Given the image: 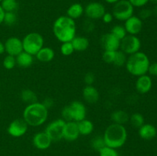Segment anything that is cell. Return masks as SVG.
I'll return each instance as SVG.
<instances>
[{
  "mask_svg": "<svg viewBox=\"0 0 157 156\" xmlns=\"http://www.w3.org/2000/svg\"><path fill=\"white\" fill-rule=\"evenodd\" d=\"M71 114L72 121L78 122L86 119L87 110L83 102L80 101H73L68 105Z\"/></svg>",
  "mask_w": 157,
  "mask_h": 156,
  "instance_id": "7c38bea8",
  "label": "cell"
},
{
  "mask_svg": "<svg viewBox=\"0 0 157 156\" xmlns=\"http://www.w3.org/2000/svg\"><path fill=\"white\" fill-rule=\"evenodd\" d=\"M139 136L144 140H152L157 135L156 128L152 124H145L139 128Z\"/></svg>",
  "mask_w": 157,
  "mask_h": 156,
  "instance_id": "d6986e66",
  "label": "cell"
},
{
  "mask_svg": "<svg viewBox=\"0 0 157 156\" xmlns=\"http://www.w3.org/2000/svg\"><path fill=\"white\" fill-rule=\"evenodd\" d=\"M60 50H61V53L64 56H70L75 52V49H74L73 45H72L71 41L61 43Z\"/></svg>",
  "mask_w": 157,
  "mask_h": 156,
  "instance_id": "836d02e7",
  "label": "cell"
},
{
  "mask_svg": "<svg viewBox=\"0 0 157 156\" xmlns=\"http://www.w3.org/2000/svg\"><path fill=\"white\" fill-rule=\"evenodd\" d=\"M53 33L61 43L71 41L76 36V23L67 15H61L53 23Z\"/></svg>",
  "mask_w": 157,
  "mask_h": 156,
  "instance_id": "6da1fadb",
  "label": "cell"
},
{
  "mask_svg": "<svg viewBox=\"0 0 157 156\" xmlns=\"http://www.w3.org/2000/svg\"><path fill=\"white\" fill-rule=\"evenodd\" d=\"M65 122L64 119H58L52 121L46 126L44 132L52 142H58L63 139V129Z\"/></svg>",
  "mask_w": 157,
  "mask_h": 156,
  "instance_id": "ba28073f",
  "label": "cell"
},
{
  "mask_svg": "<svg viewBox=\"0 0 157 156\" xmlns=\"http://www.w3.org/2000/svg\"><path fill=\"white\" fill-rule=\"evenodd\" d=\"M5 53V45L4 43L0 41V55Z\"/></svg>",
  "mask_w": 157,
  "mask_h": 156,
  "instance_id": "f6af8a7d",
  "label": "cell"
},
{
  "mask_svg": "<svg viewBox=\"0 0 157 156\" xmlns=\"http://www.w3.org/2000/svg\"><path fill=\"white\" fill-rule=\"evenodd\" d=\"M95 75L92 72H87L84 76V81L86 85H93L95 82Z\"/></svg>",
  "mask_w": 157,
  "mask_h": 156,
  "instance_id": "8d00e7d4",
  "label": "cell"
},
{
  "mask_svg": "<svg viewBox=\"0 0 157 156\" xmlns=\"http://www.w3.org/2000/svg\"><path fill=\"white\" fill-rule=\"evenodd\" d=\"M134 7L130 4L128 0H120L115 3L112 14L113 18L121 21H125L133 15Z\"/></svg>",
  "mask_w": 157,
  "mask_h": 156,
  "instance_id": "8992f818",
  "label": "cell"
},
{
  "mask_svg": "<svg viewBox=\"0 0 157 156\" xmlns=\"http://www.w3.org/2000/svg\"><path fill=\"white\" fill-rule=\"evenodd\" d=\"M29 125L23 119H15L9 123L7 132L11 136L19 138L24 136L28 131Z\"/></svg>",
  "mask_w": 157,
  "mask_h": 156,
  "instance_id": "30bf717a",
  "label": "cell"
},
{
  "mask_svg": "<svg viewBox=\"0 0 157 156\" xmlns=\"http://www.w3.org/2000/svg\"><path fill=\"white\" fill-rule=\"evenodd\" d=\"M23 50L35 56L36 54L44 47V38L38 32H30L21 40Z\"/></svg>",
  "mask_w": 157,
  "mask_h": 156,
  "instance_id": "5b68a950",
  "label": "cell"
},
{
  "mask_svg": "<svg viewBox=\"0 0 157 156\" xmlns=\"http://www.w3.org/2000/svg\"><path fill=\"white\" fill-rule=\"evenodd\" d=\"M43 104L44 107H45L47 110H49V109L52 108L54 105H55V101L53 100V99L50 97H47L43 100V102H41Z\"/></svg>",
  "mask_w": 157,
  "mask_h": 156,
  "instance_id": "b9f144b4",
  "label": "cell"
},
{
  "mask_svg": "<svg viewBox=\"0 0 157 156\" xmlns=\"http://www.w3.org/2000/svg\"><path fill=\"white\" fill-rule=\"evenodd\" d=\"M115 54H116V50H104L102 54L103 61L107 64H113V61H114Z\"/></svg>",
  "mask_w": 157,
  "mask_h": 156,
  "instance_id": "e575fe53",
  "label": "cell"
},
{
  "mask_svg": "<svg viewBox=\"0 0 157 156\" xmlns=\"http://www.w3.org/2000/svg\"><path fill=\"white\" fill-rule=\"evenodd\" d=\"M149 2H150L153 3V4H155L157 6V0H149Z\"/></svg>",
  "mask_w": 157,
  "mask_h": 156,
  "instance_id": "7dc6e473",
  "label": "cell"
},
{
  "mask_svg": "<svg viewBox=\"0 0 157 156\" xmlns=\"http://www.w3.org/2000/svg\"><path fill=\"white\" fill-rule=\"evenodd\" d=\"M78 127L80 135H82V136L90 135L94 131V128L93 122L87 119L78 122Z\"/></svg>",
  "mask_w": 157,
  "mask_h": 156,
  "instance_id": "d4e9b609",
  "label": "cell"
},
{
  "mask_svg": "<svg viewBox=\"0 0 157 156\" xmlns=\"http://www.w3.org/2000/svg\"><path fill=\"white\" fill-rule=\"evenodd\" d=\"M80 136L78 122L75 121L66 122L63 129V139L69 142L77 140Z\"/></svg>",
  "mask_w": 157,
  "mask_h": 156,
  "instance_id": "9a60e30c",
  "label": "cell"
},
{
  "mask_svg": "<svg viewBox=\"0 0 157 156\" xmlns=\"http://www.w3.org/2000/svg\"><path fill=\"white\" fill-rule=\"evenodd\" d=\"M100 156H119L115 148L105 146L99 151Z\"/></svg>",
  "mask_w": 157,
  "mask_h": 156,
  "instance_id": "d590c367",
  "label": "cell"
},
{
  "mask_svg": "<svg viewBox=\"0 0 157 156\" xmlns=\"http://www.w3.org/2000/svg\"><path fill=\"white\" fill-rule=\"evenodd\" d=\"M105 12L106 9L104 6L98 2H92L88 3L84 8V14L87 18L90 20L101 19Z\"/></svg>",
  "mask_w": 157,
  "mask_h": 156,
  "instance_id": "9c48e42d",
  "label": "cell"
},
{
  "mask_svg": "<svg viewBox=\"0 0 157 156\" xmlns=\"http://www.w3.org/2000/svg\"><path fill=\"white\" fill-rule=\"evenodd\" d=\"M150 64L148 56L144 52L138 51L127 58L125 66L130 74L138 77L148 73Z\"/></svg>",
  "mask_w": 157,
  "mask_h": 156,
  "instance_id": "277c9868",
  "label": "cell"
},
{
  "mask_svg": "<svg viewBox=\"0 0 157 156\" xmlns=\"http://www.w3.org/2000/svg\"><path fill=\"white\" fill-rule=\"evenodd\" d=\"M4 15H5V12L2 9V8L0 6V25L3 23V19H4Z\"/></svg>",
  "mask_w": 157,
  "mask_h": 156,
  "instance_id": "ee69618b",
  "label": "cell"
},
{
  "mask_svg": "<svg viewBox=\"0 0 157 156\" xmlns=\"http://www.w3.org/2000/svg\"><path fill=\"white\" fill-rule=\"evenodd\" d=\"M84 13V8L81 3H74L71 5L67 10V16L75 21L81 18Z\"/></svg>",
  "mask_w": 157,
  "mask_h": 156,
  "instance_id": "603a6c76",
  "label": "cell"
},
{
  "mask_svg": "<svg viewBox=\"0 0 157 156\" xmlns=\"http://www.w3.org/2000/svg\"><path fill=\"white\" fill-rule=\"evenodd\" d=\"M129 122H130L132 126L136 128H139L144 124V117L140 113H133L131 116H130Z\"/></svg>",
  "mask_w": 157,
  "mask_h": 156,
  "instance_id": "83f0119b",
  "label": "cell"
},
{
  "mask_svg": "<svg viewBox=\"0 0 157 156\" xmlns=\"http://www.w3.org/2000/svg\"><path fill=\"white\" fill-rule=\"evenodd\" d=\"M15 59H16V65L21 68H28V67H31L34 61L33 55L30 54L24 50L18 55H17L15 57Z\"/></svg>",
  "mask_w": 157,
  "mask_h": 156,
  "instance_id": "ffe728a7",
  "label": "cell"
},
{
  "mask_svg": "<svg viewBox=\"0 0 157 156\" xmlns=\"http://www.w3.org/2000/svg\"><path fill=\"white\" fill-rule=\"evenodd\" d=\"M140 39L136 35H127L121 41L120 50L129 56L140 51Z\"/></svg>",
  "mask_w": 157,
  "mask_h": 156,
  "instance_id": "52a82bcc",
  "label": "cell"
},
{
  "mask_svg": "<svg viewBox=\"0 0 157 156\" xmlns=\"http://www.w3.org/2000/svg\"><path fill=\"white\" fill-rule=\"evenodd\" d=\"M94 28V24L92 20L88 19L84 22V30L87 32H90Z\"/></svg>",
  "mask_w": 157,
  "mask_h": 156,
  "instance_id": "ab89813d",
  "label": "cell"
},
{
  "mask_svg": "<svg viewBox=\"0 0 157 156\" xmlns=\"http://www.w3.org/2000/svg\"><path fill=\"white\" fill-rule=\"evenodd\" d=\"M2 65L6 70H12L16 66L15 57L12 56V55H6L3 59Z\"/></svg>",
  "mask_w": 157,
  "mask_h": 156,
  "instance_id": "1f68e13d",
  "label": "cell"
},
{
  "mask_svg": "<svg viewBox=\"0 0 157 156\" xmlns=\"http://www.w3.org/2000/svg\"><path fill=\"white\" fill-rule=\"evenodd\" d=\"M113 14L110 13V12H106L104 14V15L102 16V18H101V19L103 20V21H104L105 24H109V23L112 22L113 20Z\"/></svg>",
  "mask_w": 157,
  "mask_h": 156,
  "instance_id": "60d3db41",
  "label": "cell"
},
{
  "mask_svg": "<svg viewBox=\"0 0 157 156\" xmlns=\"http://www.w3.org/2000/svg\"><path fill=\"white\" fill-rule=\"evenodd\" d=\"M155 14H156V16H157V6H156V7L155 8Z\"/></svg>",
  "mask_w": 157,
  "mask_h": 156,
  "instance_id": "c3c4849f",
  "label": "cell"
},
{
  "mask_svg": "<svg viewBox=\"0 0 157 156\" xmlns=\"http://www.w3.org/2000/svg\"><path fill=\"white\" fill-rule=\"evenodd\" d=\"M148 73L150 75H152V76H157V62L150 64V67H149L148 69Z\"/></svg>",
  "mask_w": 157,
  "mask_h": 156,
  "instance_id": "7bdbcfd3",
  "label": "cell"
},
{
  "mask_svg": "<svg viewBox=\"0 0 157 156\" xmlns=\"http://www.w3.org/2000/svg\"><path fill=\"white\" fill-rule=\"evenodd\" d=\"M2 0H0V2H2Z\"/></svg>",
  "mask_w": 157,
  "mask_h": 156,
  "instance_id": "816d5d0a",
  "label": "cell"
},
{
  "mask_svg": "<svg viewBox=\"0 0 157 156\" xmlns=\"http://www.w3.org/2000/svg\"><path fill=\"white\" fill-rule=\"evenodd\" d=\"M48 117V110L41 102H36L29 104L23 110L22 119L29 126L37 127L43 125Z\"/></svg>",
  "mask_w": 157,
  "mask_h": 156,
  "instance_id": "7a4b0ae2",
  "label": "cell"
},
{
  "mask_svg": "<svg viewBox=\"0 0 157 156\" xmlns=\"http://www.w3.org/2000/svg\"><path fill=\"white\" fill-rule=\"evenodd\" d=\"M133 7L141 8L149 2V0H128Z\"/></svg>",
  "mask_w": 157,
  "mask_h": 156,
  "instance_id": "f35d334b",
  "label": "cell"
},
{
  "mask_svg": "<svg viewBox=\"0 0 157 156\" xmlns=\"http://www.w3.org/2000/svg\"><path fill=\"white\" fill-rule=\"evenodd\" d=\"M107 3H109V4H113L114 5L115 3H117V2H119L120 0H104Z\"/></svg>",
  "mask_w": 157,
  "mask_h": 156,
  "instance_id": "bcb514c9",
  "label": "cell"
},
{
  "mask_svg": "<svg viewBox=\"0 0 157 156\" xmlns=\"http://www.w3.org/2000/svg\"><path fill=\"white\" fill-rule=\"evenodd\" d=\"M124 26L127 35H136L142 31L143 21L138 16L132 15L124 21Z\"/></svg>",
  "mask_w": 157,
  "mask_h": 156,
  "instance_id": "5bb4252c",
  "label": "cell"
},
{
  "mask_svg": "<svg viewBox=\"0 0 157 156\" xmlns=\"http://www.w3.org/2000/svg\"><path fill=\"white\" fill-rule=\"evenodd\" d=\"M0 6L5 12H15L18 8V0H2Z\"/></svg>",
  "mask_w": 157,
  "mask_h": 156,
  "instance_id": "4316f807",
  "label": "cell"
},
{
  "mask_svg": "<svg viewBox=\"0 0 157 156\" xmlns=\"http://www.w3.org/2000/svg\"><path fill=\"white\" fill-rule=\"evenodd\" d=\"M18 21V17L15 12H5L3 23L7 26L15 25Z\"/></svg>",
  "mask_w": 157,
  "mask_h": 156,
  "instance_id": "f546056e",
  "label": "cell"
},
{
  "mask_svg": "<svg viewBox=\"0 0 157 156\" xmlns=\"http://www.w3.org/2000/svg\"><path fill=\"white\" fill-rule=\"evenodd\" d=\"M20 98L22 102H25L28 105L38 102V97H37L36 93L30 89H25V90H21V93H20Z\"/></svg>",
  "mask_w": 157,
  "mask_h": 156,
  "instance_id": "484cf974",
  "label": "cell"
},
{
  "mask_svg": "<svg viewBox=\"0 0 157 156\" xmlns=\"http://www.w3.org/2000/svg\"><path fill=\"white\" fill-rule=\"evenodd\" d=\"M55 50L50 47H43L35 55L37 60L43 63L51 62L55 58Z\"/></svg>",
  "mask_w": 157,
  "mask_h": 156,
  "instance_id": "44dd1931",
  "label": "cell"
},
{
  "mask_svg": "<svg viewBox=\"0 0 157 156\" xmlns=\"http://www.w3.org/2000/svg\"><path fill=\"white\" fill-rule=\"evenodd\" d=\"M91 146L96 151H99L100 150L102 149L103 148L106 146L105 142H104V139L103 136H96L93 139V140L91 141Z\"/></svg>",
  "mask_w": 157,
  "mask_h": 156,
  "instance_id": "d6a6232c",
  "label": "cell"
},
{
  "mask_svg": "<svg viewBox=\"0 0 157 156\" xmlns=\"http://www.w3.org/2000/svg\"><path fill=\"white\" fill-rule=\"evenodd\" d=\"M0 87H1V82H0Z\"/></svg>",
  "mask_w": 157,
  "mask_h": 156,
  "instance_id": "f907efd6",
  "label": "cell"
},
{
  "mask_svg": "<svg viewBox=\"0 0 157 156\" xmlns=\"http://www.w3.org/2000/svg\"><path fill=\"white\" fill-rule=\"evenodd\" d=\"M111 32L113 35H115L117 38H119L121 41L127 35V32H126V29L125 28H124V26L120 25V24L113 26V27L112 28L111 32Z\"/></svg>",
  "mask_w": 157,
  "mask_h": 156,
  "instance_id": "4dcf8cb0",
  "label": "cell"
},
{
  "mask_svg": "<svg viewBox=\"0 0 157 156\" xmlns=\"http://www.w3.org/2000/svg\"><path fill=\"white\" fill-rule=\"evenodd\" d=\"M101 44L104 50H117L121 46V40L111 32H109L101 37Z\"/></svg>",
  "mask_w": 157,
  "mask_h": 156,
  "instance_id": "4fadbf2b",
  "label": "cell"
},
{
  "mask_svg": "<svg viewBox=\"0 0 157 156\" xmlns=\"http://www.w3.org/2000/svg\"><path fill=\"white\" fill-rule=\"evenodd\" d=\"M82 96L84 101L89 104L96 103L100 99L99 92L93 85H86L82 90Z\"/></svg>",
  "mask_w": 157,
  "mask_h": 156,
  "instance_id": "ac0fdd59",
  "label": "cell"
},
{
  "mask_svg": "<svg viewBox=\"0 0 157 156\" xmlns=\"http://www.w3.org/2000/svg\"><path fill=\"white\" fill-rule=\"evenodd\" d=\"M32 142L35 147L38 149L44 150L50 147L52 141L48 136L45 133V132H38L32 139Z\"/></svg>",
  "mask_w": 157,
  "mask_h": 156,
  "instance_id": "e0dca14e",
  "label": "cell"
},
{
  "mask_svg": "<svg viewBox=\"0 0 157 156\" xmlns=\"http://www.w3.org/2000/svg\"><path fill=\"white\" fill-rule=\"evenodd\" d=\"M0 109H1V103H0Z\"/></svg>",
  "mask_w": 157,
  "mask_h": 156,
  "instance_id": "681fc988",
  "label": "cell"
},
{
  "mask_svg": "<svg viewBox=\"0 0 157 156\" xmlns=\"http://www.w3.org/2000/svg\"><path fill=\"white\" fill-rule=\"evenodd\" d=\"M130 116L128 113L124 110H116L113 112L111 114V119L113 121V123L120 124V125H124L129 122Z\"/></svg>",
  "mask_w": 157,
  "mask_h": 156,
  "instance_id": "cb8c5ba5",
  "label": "cell"
},
{
  "mask_svg": "<svg viewBox=\"0 0 157 156\" xmlns=\"http://www.w3.org/2000/svg\"><path fill=\"white\" fill-rule=\"evenodd\" d=\"M75 51H84L90 45L89 39L84 36H75L71 41Z\"/></svg>",
  "mask_w": 157,
  "mask_h": 156,
  "instance_id": "7402d4cb",
  "label": "cell"
},
{
  "mask_svg": "<svg viewBox=\"0 0 157 156\" xmlns=\"http://www.w3.org/2000/svg\"><path fill=\"white\" fill-rule=\"evenodd\" d=\"M5 52L8 55L16 57L23 51L22 41L17 37H10L4 43Z\"/></svg>",
  "mask_w": 157,
  "mask_h": 156,
  "instance_id": "8fae6325",
  "label": "cell"
},
{
  "mask_svg": "<svg viewBox=\"0 0 157 156\" xmlns=\"http://www.w3.org/2000/svg\"><path fill=\"white\" fill-rule=\"evenodd\" d=\"M127 60V55L124 54L122 50H116V54H115L114 61H113V64L116 67H121L123 66H125L126 62Z\"/></svg>",
  "mask_w": 157,
  "mask_h": 156,
  "instance_id": "f1b7e54d",
  "label": "cell"
},
{
  "mask_svg": "<svg viewBox=\"0 0 157 156\" xmlns=\"http://www.w3.org/2000/svg\"><path fill=\"white\" fill-rule=\"evenodd\" d=\"M135 87H136V91L139 93L145 94V93H149L152 89V87H153L152 78L147 74L138 76Z\"/></svg>",
  "mask_w": 157,
  "mask_h": 156,
  "instance_id": "2e32d148",
  "label": "cell"
},
{
  "mask_svg": "<svg viewBox=\"0 0 157 156\" xmlns=\"http://www.w3.org/2000/svg\"><path fill=\"white\" fill-rule=\"evenodd\" d=\"M106 146L113 148L122 147L127 139V131L124 125L112 123L107 127L103 136Z\"/></svg>",
  "mask_w": 157,
  "mask_h": 156,
  "instance_id": "3957f363",
  "label": "cell"
},
{
  "mask_svg": "<svg viewBox=\"0 0 157 156\" xmlns=\"http://www.w3.org/2000/svg\"><path fill=\"white\" fill-rule=\"evenodd\" d=\"M152 14H153V12L152 10L149 9H143L140 11L139 12V18H140L141 20H146L147 18H149L150 17H151Z\"/></svg>",
  "mask_w": 157,
  "mask_h": 156,
  "instance_id": "74e56055",
  "label": "cell"
}]
</instances>
